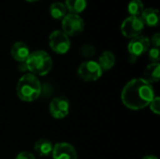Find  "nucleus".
I'll return each instance as SVG.
<instances>
[{
  "mask_svg": "<svg viewBox=\"0 0 160 159\" xmlns=\"http://www.w3.org/2000/svg\"><path fill=\"white\" fill-rule=\"evenodd\" d=\"M80 53L83 57L90 58V57H92V56L95 55V53H96V48L93 45L85 44V45L82 46L81 50H80Z\"/></svg>",
  "mask_w": 160,
  "mask_h": 159,
  "instance_id": "19",
  "label": "nucleus"
},
{
  "mask_svg": "<svg viewBox=\"0 0 160 159\" xmlns=\"http://www.w3.org/2000/svg\"><path fill=\"white\" fill-rule=\"evenodd\" d=\"M144 9L142 0H131L128 6V10L130 16H141Z\"/></svg>",
  "mask_w": 160,
  "mask_h": 159,
  "instance_id": "18",
  "label": "nucleus"
},
{
  "mask_svg": "<svg viewBox=\"0 0 160 159\" xmlns=\"http://www.w3.org/2000/svg\"><path fill=\"white\" fill-rule=\"evenodd\" d=\"M65 6L67 10L72 14H80L87 6V0H66Z\"/></svg>",
  "mask_w": 160,
  "mask_h": 159,
  "instance_id": "16",
  "label": "nucleus"
},
{
  "mask_svg": "<svg viewBox=\"0 0 160 159\" xmlns=\"http://www.w3.org/2000/svg\"><path fill=\"white\" fill-rule=\"evenodd\" d=\"M150 110L157 115L160 113V98L158 97H155L154 99L149 104Z\"/></svg>",
  "mask_w": 160,
  "mask_h": 159,
  "instance_id": "21",
  "label": "nucleus"
},
{
  "mask_svg": "<svg viewBox=\"0 0 160 159\" xmlns=\"http://www.w3.org/2000/svg\"><path fill=\"white\" fill-rule=\"evenodd\" d=\"M10 54L15 61L19 63H24L30 54V50L24 42L17 41L11 46Z\"/></svg>",
  "mask_w": 160,
  "mask_h": 159,
  "instance_id": "11",
  "label": "nucleus"
},
{
  "mask_svg": "<svg viewBox=\"0 0 160 159\" xmlns=\"http://www.w3.org/2000/svg\"><path fill=\"white\" fill-rule=\"evenodd\" d=\"M144 23V25L154 27L159 22V11L157 8H145L140 16Z\"/></svg>",
  "mask_w": 160,
  "mask_h": 159,
  "instance_id": "12",
  "label": "nucleus"
},
{
  "mask_svg": "<svg viewBox=\"0 0 160 159\" xmlns=\"http://www.w3.org/2000/svg\"><path fill=\"white\" fill-rule=\"evenodd\" d=\"M149 52H148V57H149V60L152 62V63H158L160 59V54H159V49L158 48H151L148 50Z\"/></svg>",
  "mask_w": 160,
  "mask_h": 159,
  "instance_id": "20",
  "label": "nucleus"
},
{
  "mask_svg": "<svg viewBox=\"0 0 160 159\" xmlns=\"http://www.w3.org/2000/svg\"><path fill=\"white\" fill-rule=\"evenodd\" d=\"M144 23L140 16H129L128 17L121 25V33L128 38H133L141 36Z\"/></svg>",
  "mask_w": 160,
  "mask_h": 159,
  "instance_id": "6",
  "label": "nucleus"
},
{
  "mask_svg": "<svg viewBox=\"0 0 160 159\" xmlns=\"http://www.w3.org/2000/svg\"><path fill=\"white\" fill-rule=\"evenodd\" d=\"M77 74L80 79L85 82H95L98 81L103 74V71L98 62L96 61H84L79 67Z\"/></svg>",
  "mask_w": 160,
  "mask_h": 159,
  "instance_id": "4",
  "label": "nucleus"
},
{
  "mask_svg": "<svg viewBox=\"0 0 160 159\" xmlns=\"http://www.w3.org/2000/svg\"><path fill=\"white\" fill-rule=\"evenodd\" d=\"M41 89L42 87L38 78L31 73L22 76L16 85L18 97L25 102H32L38 99L41 94Z\"/></svg>",
  "mask_w": 160,
  "mask_h": 159,
  "instance_id": "2",
  "label": "nucleus"
},
{
  "mask_svg": "<svg viewBox=\"0 0 160 159\" xmlns=\"http://www.w3.org/2000/svg\"><path fill=\"white\" fill-rule=\"evenodd\" d=\"M142 159H158L157 157H155V156H146V157H144Z\"/></svg>",
  "mask_w": 160,
  "mask_h": 159,
  "instance_id": "24",
  "label": "nucleus"
},
{
  "mask_svg": "<svg viewBox=\"0 0 160 159\" xmlns=\"http://www.w3.org/2000/svg\"><path fill=\"white\" fill-rule=\"evenodd\" d=\"M28 2H36V1H38V0H26Z\"/></svg>",
  "mask_w": 160,
  "mask_h": 159,
  "instance_id": "25",
  "label": "nucleus"
},
{
  "mask_svg": "<svg viewBox=\"0 0 160 159\" xmlns=\"http://www.w3.org/2000/svg\"><path fill=\"white\" fill-rule=\"evenodd\" d=\"M69 100L64 97L59 96L54 97L50 103V113L55 119H63L69 112Z\"/></svg>",
  "mask_w": 160,
  "mask_h": 159,
  "instance_id": "9",
  "label": "nucleus"
},
{
  "mask_svg": "<svg viewBox=\"0 0 160 159\" xmlns=\"http://www.w3.org/2000/svg\"><path fill=\"white\" fill-rule=\"evenodd\" d=\"M15 159H36L35 156L29 152H22L20 154H18V156L16 157Z\"/></svg>",
  "mask_w": 160,
  "mask_h": 159,
  "instance_id": "23",
  "label": "nucleus"
},
{
  "mask_svg": "<svg viewBox=\"0 0 160 159\" xmlns=\"http://www.w3.org/2000/svg\"><path fill=\"white\" fill-rule=\"evenodd\" d=\"M155 97V91L152 84L142 78L129 81L124 86L121 93L123 104L133 111L142 110L149 106Z\"/></svg>",
  "mask_w": 160,
  "mask_h": 159,
  "instance_id": "1",
  "label": "nucleus"
},
{
  "mask_svg": "<svg viewBox=\"0 0 160 159\" xmlns=\"http://www.w3.org/2000/svg\"><path fill=\"white\" fill-rule=\"evenodd\" d=\"M49 45L54 52L65 54L69 51L71 43L68 35L63 31L55 30L49 37Z\"/></svg>",
  "mask_w": 160,
  "mask_h": 159,
  "instance_id": "7",
  "label": "nucleus"
},
{
  "mask_svg": "<svg viewBox=\"0 0 160 159\" xmlns=\"http://www.w3.org/2000/svg\"><path fill=\"white\" fill-rule=\"evenodd\" d=\"M98 64L101 67L102 71H108L111 68L113 67L115 65V56L114 54L110 51H105L101 53V55L98 57Z\"/></svg>",
  "mask_w": 160,
  "mask_h": 159,
  "instance_id": "15",
  "label": "nucleus"
},
{
  "mask_svg": "<svg viewBox=\"0 0 160 159\" xmlns=\"http://www.w3.org/2000/svg\"><path fill=\"white\" fill-rule=\"evenodd\" d=\"M150 43H152L155 48H159L160 46V35L159 33H156L150 39Z\"/></svg>",
  "mask_w": 160,
  "mask_h": 159,
  "instance_id": "22",
  "label": "nucleus"
},
{
  "mask_svg": "<svg viewBox=\"0 0 160 159\" xmlns=\"http://www.w3.org/2000/svg\"><path fill=\"white\" fill-rule=\"evenodd\" d=\"M143 76L146 82L149 83L158 82L160 79V65L159 63H151L146 67L143 72Z\"/></svg>",
  "mask_w": 160,
  "mask_h": 159,
  "instance_id": "13",
  "label": "nucleus"
},
{
  "mask_svg": "<svg viewBox=\"0 0 160 159\" xmlns=\"http://www.w3.org/2000/svg\"><path fill=\"white\" fill-rule=\"evenodd\" d=\"M62 28L66 35L74 37L83 31L84 22L80 15L68 13L62 19Z\"/></svg>",
  "mask_w": 160,
  "mask_h": 159,
  "instance_id": "5",
  "label": "nucleus"
},
{
  "mask_svg": "<svg viewBox=\"0 0 160 159\" xmlns=\"http://www.w3.org/2000/svg\"><path fill=\"white\" fill-rule=\"evenodd\" d=\"M52 156L53 159H78L76 149L68 142L55 143L52 148Z\"/></svg>",
  "mask_w": 160,
  "mask_h": 159,
  "instance_id": "10",
  "label": "nucleus"
},
{
  "mask_svg": "<svg viewBox=\"0 0 160 159\" xmlns=\"http://www.w3.org/2000/svg\"><path fill=\"white\" fill-rule=\"evenodd\" d=\"M25 69L35 76H45L52 67V60L51 56L42 50L30 52L28 58L24 62Z\"/></svg>",
  "mask_w": 160,
  "mask_h": 159,
  "instance_id": "3",
  "label": "nucleus"
},
{
  "mask_svg": "<svg viewBox=\"0 0 160 159\" xmlns=\"http://www.w3.org/2000/svg\"><path fill=\"white\" fill-rule=\"evenodd\" d=\"M150 39L145 36H138L131 38L128 45V51L130 55V61L135 62L137 58L144 54L150 49Z\"/></svg>",
  "mask_w": 160,
  "mask_h": 159,
  "instance_id": "8",
  "label": "nucleus"
},
{
  "mask_svg": "<svg viewBox=\"0 0 160 159\" xmlns=\"http://www.w3.org/2000/svg\"><path fill=\"white\" fill-rule=\"evenodd\" d=\"M67 7L65 4L60 2H55L50 7V13L52 17L55 20H61L67 15Z\"/></svg>",
  "mask_w": 160,
  "mask_h": 159,
  "instance_id": "17",
  "label": "nucleus"
},
{
  "mask_svg": "<svg viewBox=\"0 0 160 159\" xmlns=\"http://www.w3.org/2000/svg\"><path fill=\"white\" fill-rule=\"evenodd\" d=\"M53 144L51 141L40 139L34 144V150L39 157H48L52 155Z\"/></svg>",
  "mask_w": 160,
  "mask_h": 159,
  "instance_id": "14",
  "label": "nucleus"
}]
</instances>
